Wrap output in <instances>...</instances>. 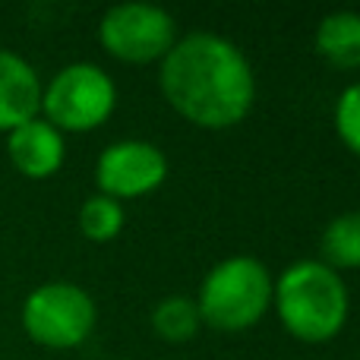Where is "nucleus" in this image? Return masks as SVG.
<instances>
[{"label": "nucleus", "mask_w": 360, "mask_h": 360, "mask_svg": "<svg viewBox=\"0 0 360 360\" xmlns=\"http://www.w3.org/2000/svg\"><path fill=\"white\" fill-rule=\"evenodd\" d=\"M22 326L44 348H76L95 329V300L70 281H51L25 297Z\"/></svg>", "instance_id": "nucleus-5"}, {"label": "nucleus", "mask_w": 360, "mask_h": 360, "mask_svg": "<svg viewBox=\"0 0 360 360\" xmlns=\"http://www.w3.org/2000/svg\"><path fill=\"white\" fill-rule=\"evenodd\" d=\"M10 149V162L16 165L19 174L25 177H51L63 165V133L54 130L48 120H25L22 127L10 130L6 139Z\"/></svg>", "instance_id": "nucleus-8"}, {"label": "nucleus", "mask_w": 360, "mask_h": 360, "mask_svg": "<svg viewBox=\"0 0 360 360\" xmlns=\"http://www.w3.org/2000/svg\"><path fill=\"white\" fill-rule=\"evenodd\" d=\"M278 319L300 342H329L348 323V288L326 262L304 259L281 272L272 285Z\"/></svg>", "instance_id": "nucleus-2"}, {"label": "nucleus", "mask_w": 360, "mask_h": 360, "mask_svg": "<svg viewBox=\"0 0 360 360\" xmlns=\"http://www.w3.org/2000/svg\"><path fill=\"white\" fill-rule=\"evenodd\" d=\"M174 16L152 4H117L101 16V48L124 63L165 60L174 48Z\"/></svg>", "instance_id": "nucleus-6"}, {"label": "nucleus", "mask_w": 360, "mask_h": 360, "mask_svg": "<svg viewBox=\"0 0 360 360\" xmlns=\"http://www.w3.org/2000/svg\"><path fill=\"white\" fill-rule=\"evenodd\" d=\"M117 89L95 63H70L41 92V111L54 130L86 133L101 127L114 111Z\"/></svg>", "instance_id": "nucleus-4"}, {"label": "nucleus", "mask_w": 360, "mask_h": 360, "mask_svg": "<svg viewBox=\"0 0 360 360\" xmlns=\"http://www.w3.org/2000/svg\"><path fill=\"white\" fill-rule=\"evenodd\" d=\"M124 228V205L111 196H89L79 209V231L95 243L114 240Z\"/></svg>", "instance_id": "nucleus-13"}, {"label": "nucleus", "mask_w": 360, "mask_h": 360, "mask_svg": "<svg viewBox=\"0 0 360 360\" xmlns=\"http://www.w3.org/2000/svg\"><path fill=\"white\" fill-rule=\"evenodd\" d=\"M199 310H196V300L190 297H165L162 304L152 310V329H155L158 338L165 342H190L193 335L199 332Z\"/></svg>", "instance_id": "nucleus-12"}, {"label": "nucleus", "mask_w": 360, "mask_h": 360, "mask_svg": "<svg viewBox=\"0 0 360 360\" xmlns=\"http://www.w3.org/2000/svg\"><path fill=\"white\" fill-rule=\"evenodd\" d=\"M41 82L38 73L13 51H0V130H16L38 117Z\"/></svg>", "instance_id": "nucleus-9"}, {"label": "nucleus", "mask_w": 360, "mask_h": 360, "mask_svg": "<svg viewBox=\"0 0 360 360\" xmlns=\"http://www.w3.org/2000/svg\"><path fill=\"white\" fill-rule=\"evenodd\" d=\"M168 177V158L158 146L143 139H124L101 152L95 165L101 196L111 199H136L158 190Z\"/></svg>", "instance_id": "nucleus-7"}, {"label": "nucleus", "mask_w": 360, "mask_h": 360, "mask_svg": "<svg viewBox=\"0 0 360 360\" xmlns=\"http://www.w3.org/2000/svg\"><path fill=\"white\" fill-rule=\"evenodd\" d=\"M323 262L329 269H360V212H345L332 218L323 231Z\"/></svg>", "instance_id": "nucleus-11"}, {"label": "nucleus", "mask_w": 360, "mask_h": 360, "mask_svg": "<svg viewBox=\"0 0 360 360\" xmlns=\"http://www.w3.org/2000/svg\"><path fill=\"white\" fill-rule=\"evenodd\" d=\"M158 86L184 120L202 130H228L250 114L256 98L253 67L234 41L193 32L165 54Z\"/></svg>", "instance_id": "nucleus-1"}, {"label": "nucleus", "mask_w": 360, "mask_h": 360, "mask_svg": "<svg viewBox=\"0 0 360 360\" xmlns=\"http://www.w3.org/2000/svg\"><path fill=\"white\" fill-rule=\"evenodd\" d=\"M316 51L338 70H360V13H329L316 25Z\"/></svg>", "instance_id": "nucleus-10"}, {"label": "nucleus", "mask_w": 360, "mask_h": 360, "mask_svg": "<svg viewBox=\"0 0 360 360\" xmlns=\"http://www.w3.org/2000/svg\"><path fill=\"white\" fill-rule=\"evenodd\" d=\"M272 304V275L253 256L224 259L202 278L196 297L199 319L218 332H243L266 316Z\"/></svg>", "instance_id": "nucleus-3"}, {"label": "nucleus", "mask_w": 360, "mask_h": 360, "mask_svg": "<svg viewBox=\"0 0 360 360\" xmlns=\"http://www.w3.org/2000/svg\"><path fill=\"white\" fill-rule=\"evenodd\" d=\"M335 130L342 143L360 158V82L348 86L335 105Z\"/></svg>", "instance_id": "nucleus-14"}]
</instances>
